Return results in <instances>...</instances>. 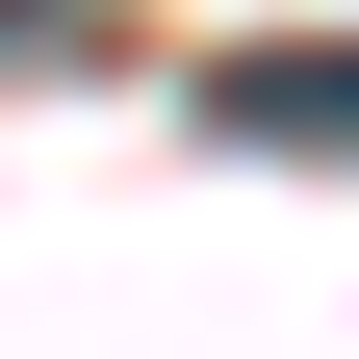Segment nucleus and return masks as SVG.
<instances>
[{"label": "nucleus", "mask_w": 359, "mask_h": 359, "mask_svg": "<svg viewBox=\"0 0 359 359\" xmlns=\"http://www.w3.org/2000/svg\"><path fill=\"white\" fill-rule=\"evenodd\" d=\"M205 128H231V154H359V26H283V52H205Z\"/></svg>", "instance_id": "1"}, {"label": "nucleus", "mask_w": 359, "mask_h": 359, "mask_svg": "<svg viewBox=\"0 0 359 359\" xmlns=\"http://www.w3.org/2000/svg\"><path fill=\"white\" fill-rule=\"evenodd\" d=\"M103 52V0H0V77H77Z\"/></svg>", "instance_id": "2"}]
</instances>
